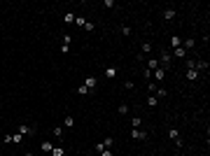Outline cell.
<instances>
[{"instance_id":"cell-1","label":"cell","mask_w":210,"mask_h":156,"mask_svg":"<svg viewBox=\"0 0 210 156\" xmlns=\"http://www.w3.org/2000/svg\"><path fill=\"white\" fill-rule=\"evenodd\" d=\"M157 61H159V68H163V70H170V61H173V58L168 56V51H166V49L161 51V56H159Z\"/></svg>"},{"instance_id":"cell-2","label":"cell","mask_w":210,"mask_h":156,"mask_svg":"<svg viewBox=\"0 0 210 156\" xmlns=\"http://www.w3.org/2000/svg\"><path fill=\"white\" fill-rule=\"evenodd\" d=\"M131 138H136V140H147V138H149V133H147L145 128H131Z\"/></svg>"},{"instance_id":"cell-3","label":"cell","mask_w":210,"mask_h":156,"mask_svg":"<svg viewBox=\"0 0 210 156\" xmlns=\"http://www.w3.org/2000/svg\"><path fill=\"white\" fill-rule=\"evenodd\" d=\"M168 138H170L178 147H182V138H180V130L178 128H170V130H168Z\"/></svg>"},{"instance_id":"cell-4","label":"cell","mask_w":210,"mask_h":156,"mask_svg":"<svg viewBox=\"0 0 210 156\" xmlns=\"http://www.w3.org/2000/svg\"><path fill=\"white\" fill-rule=\"evenodd\" d=\"M175 16H178V12H175L173 7H168V10H163V19H166V21H173Z\"/></svg>"},{"instance_id":"cell-5","label":"cell","mask_w":210,"mask_h":156,"mask_svg":"<svg viewBox=\"0 0 210 156\" xmlns=\"http://www.w3.org/2000/svg\"><path fill=\"white\" fill-rule=\"evenodd\" d=\"M117 72H119V70H117L115 65H110V68H105V77H107V79H115V77H117Z\"/></svg>"},{"instance_id":"cell-6","label":"cell","mask_w":210,"mask_h":156,"mask_svg":"<svg viewBox=\"0 0 210 156\" xmlns=\"http://www.w3.org/2000/svg\"><path fill=\"white\" fill-rule=\"evenodd\" d=\"M194 70H196V72H201V70H208V63H205V61H196V58H194Z\"/></svg>"},{"instance_id":"cell-7","label":"cell","mask_w":210,"mask_h":156,"mask_svg":"<svg viewBox=\"0 0 210 156\" xmlns=\"http://www.w3.org/2000/svg\"><path fill=\"white\" fill-rule=\"evenodd\" d=\"M84 86L89 88V91H91V88H96V86H98V82H96V77H86V79H84Z\"/></svg>"},{"instance_id":"cell-8","label":"cell","mask_w":210,"mask_h":156,"mask_svg":"<svg viewBox=\"0 0 210 156\" xmlns=\"http://www.w3.org/2000/svg\"><path fill=\"white\" fill-rule=\"evenodd\" d=\"M152 77L157 79V82H161V79L166 77V70H163V68H157V70H154V72H152Z\"/></svg>"},{"instance_id":"cell-9","label":"cell","mask_w":210,"mask_h":156,"mask_svg":"<svg viewBox=\"0 0 210 156\" xmlns=\"http://www.w3.org/2000/svg\"><path fill=\"white\" fill-rule=\"evenodd\" d=\"M19 133H21V135H31V133H33V126L21 124V126H19Z\"/></svg>"},{"instance_id":"cell-10","label":"cell","mask_w":210,"mask_h":156,"mask_svg":"<svg viewBox=\"0 0 210 156\" xmlns=\"http://www.w3.org/2000/svg\"><path fill=\"white\" fill-rule=\"evenodd\" d=\"M170 47H173V49L182 47V37H180V35H173V37H170Z\"/></svg>"},{"instance_id":"cell-11","label":"cell","mask_w":210,"mask_h":156,"mask_svg":"<svg viewBox=\"0 0 210 156\" xmlns=\"http://www.w3.org/2000/svg\"><path fill=\"white\" fill-rule=\"evenodd\" d=\"M147 105H149V107H157V105H159V98L154 93H147Z\"/></svg>"},{"instance_id":"cell-12","label":"cell","mask_w":210,"mask_h":156,"mask_svg":"<svg viewBox=\"0 0 210 156\" xmlns=\"http://www.w3.org/2000/svg\"><path fill=\"white\" fill-rule=\"evenodd\" d=\"M194 44H196V42L191 40V37H187V40H182V49H184V51H187V49H191Z\"/></svg>"},{"instance_id":"cell-13","label":"cell","mask_w":210,"mask_h":156,"mask_svg":"<svg viewBox=\"0 0 210 156\" xmlns=\"http://www.w3.org/2000/svg\"><path fill=\"white\" fill-rule=\"evenodd\" d=\"M173 56L175 58H184V56H187V51H184L182 47H178V49H173Z\"/></svg>"},{"instance_id":"cell-14","label":"cell","mask_w":210,"mask_h":156,"mask_svg":"<svg viewBox=\"0 0 210 156\" xmlns=\"http://www.w3.org/2000/svg\"><path fill=\"white\" fill-rule=\"evenodd\" d=\"M52 156H65V149H63L61 145H58V147H54V149H52Z\"/></svg>"},{"instance_id":"cell-15","label":"cell","mask_w":210,"mask_h":156,"mask_svg":"<svg viewBox=\"0 0 210 156\" xmlns=\"http://www.w3.org/2000/svg\"><path fill=\"white\" fill-rule=\"evenodd\" d=\"M157 68H159V61H157V58H149V65H147V70H149V72H154Z\"/></svg>"},{"instance_id":"cell-16","label":"cell","mask_w":210,"mask_h":156,"mask_svg":"<svg viewBox=\"0 0 210 156\" xmlns=\"http://www.w3.org/2000/svg\"><path fill=\"white\" fill-rule=\"evenodd\" d=\"M75 126V119L73 117H65V119H63V128H73Z\"/></svg>"},{"instance_id":"cell-17","label":"cell","mask_w":210,"mask_h":156,"mask_svg":"<svg viewBox=\"0 0 210 156\" xmlns=\"http://www.w3.org/2000/svg\"><path fill=\"white\" fill-rule=\"evenodd\" d=\"M52 149H54V145H52V142H42V151H44V154H52Z\"/></svg>"},{"instance_id":"cell-18","label":"cell","mask_w":210,"mask_h":156,"mask_svg":"<svg viewBox=\"0 0 210 156\" xmlns=\"http://www.w3.org/2000/svg\"><path fill=\"white\" fill-rule=\"evenodd\" d=\"M157 82H152V79H149V82H147V93H154V91H157Z\"/></svg>"},{"instance_id":"cell-19","label":"cell","mask_w":210,"mask_h":156,"mask_svg":"<svg viewBox=\"0 0 210 156\" xmlns=\"http://www.w3.org/2000/svg\"><path fill=\"white\" fill-rule=\"evenodd\" d=\"M140 54H142V56H145V54H152V44H149V42H145V44H142V49H140Z\"/></svg>"},{"instance_id":"cell-20","label":"cell","mask_w":210,"mask_h":156,"mask_svg":"<svg viewBox=\"0 0 210 156\" xmlns=\"http://www.w3.org/2000/svg\"><path fill=\"white\" fill-rule=\"evenodd\" d=\"M117 112H119V114H128V105H126V103H119Z\"/></svg>"},{"instance_id":"cell-21","label":"cell","mask_w":210,"mask_h":156,"mask_svg":"<svg viewBox=\"0 0 210 156\" xmlns=\"http://www.w3.org/2000/svg\"><path fill=\"white\" fill-rule=\"evenodd\" d=\"M119 31H121V35H124V37H131V33H133V31H131V26H121Z\"/></svg>"},{"instance_id":"cell-22","label":"cell","mask_w":210,"mask_h":156,"mask_svg":"<svg viewBox=\"0 0 210 156\" xmlns=\"http://www.w3.org/2000/svg\"><path fill=\"white\" fill-rule=\"evenodd\" d=\"M12 142H14V145H21V142H23V135H21V133H14V135H12Z\"/></svg>"},{"instance_id":"cell-23","label":"cell","mask_w":210,"mask_h":156,"mask_svg":"<svg viewBox=\"0 0 210 156\" xmlns=\"http://www.w3.org/2000/svg\"><path fill=\"white\" fill-rule=\"evenodd\" d=\"M140 126H142V119L133 117V119H131V128H140Z\"/></svg>"},{"instance_id":"cell-24","label":"cell","mask_w":210,"mask_h":156,"mask_svg":"<svg viewBox=\"0 0 210 156\" xmlns=\"http://www.w3.org/2000/svg\"><path fill=\"white\" fill-rule=\"evenodd\" d=\"M154 96H157V98H166L168 91H166V88H157V91H154Z\"/></svg>"},{"instance_id":"cell-25","label":"cell","mask_w":210,"mask_h":156,"mask_svg":"<svg viewBox=\"0 0 210 156\" xmlns=\"http://www.w3.org/2000/svg\"><path fill=\"white\" fill-rule=\"evenodd\" d=\"M112 145H115V140H112V138H105V140H103V147H105V149H110Z\"/></svg>"},{"instance_id":"cell-26","label":"cell","mask_w":210,"mask_h":156,"mask_svg":"<svg viewBox=\"0 0 210 156\" xmlns=\"http://www.w3.org/2000/svg\"><path fill=\"white\" fill-rule=\"evenodd\" d=\"M63 21H65V23H73V21H75V14H73V12H68V14L63 16Z\"/></svg>"},{"instance_id":"cell-27","label":"cell","mask_w":210,"mask_h":156,"mask_svg":"<svg viewBox=\"0 0 210 156\" xmlns=\"http://www.w3.org/2000/svg\"><path fill=\"white\" fill-rule=\"evenodd\" d=\"M196 77H199V72H196V70H187V79H191V82H194Z\"/></svg>"},{"instance_id":"cell-28","label":"cell","mask_w":210,"mask_h":156,"mask_svg":"<svg viewBox=\"0 0 210 156\" xmlns=\"http://www.w3.org/2000/svg\"><path fill=\"white\" fill-rule=\"evenodd\" d=\"M54 135H56V138H63V126H54Z\"/></svg>"},{"instance_id":"cell-29","label":"cell","mask_w":210,"mask_h":156,"mask_svg":"<svg viewBox=\"0 0 210 156\" xmlns=\"http://www.w3.org/2000/svg\"><path fill=\"white\" fill-rule=\"evenodd\" d=\"M75 23H77V26H82V28H84V23H86V19H84V16H75Z\"/></svg>"},{"instance_id":"cell-30","label":"cell","mask_w":210,"mask_h":156,"mask_svg":"<svg viewBox=\"0 0 210 156\" xmlns=\"http://www.w3.org/2000/svg\"><path fill=\"white\" fill-rule=\"evenodd\" d=\"M77 93H79V96H86V93H89V88L82 84V86H77Z\"/></svg>"},{"instance_id":"cell-31","label":"cell","mask_w":210,"mask_h":156,"mask_svg":"<svg viewBox=\"0 0 210 156\" xmlns=\"http://www.w3.org/2000/svg\"><path fill=\"white\" fill-rule=\"evenodd\" d=\"M84 31L91 33V31H94V23H91V21H86V23H84Z\"/></svg>"},{"instance_id":"cell-32","label":"cell","mask_w":210,"mask_h":156,"mask_svg":"<svg viewBox=\"0 0 210 156\" xmlns=\"http://www.w3.org/2000/svg\"><path fill=\"white\" fill-rule=\"evenodd\" d=\"M70 42H73V37H70L68 33H65V35H63V44H68V47H70Z\"/></svg>"},{"instance_id":"cell-33","label":"cell","mask_w":210,"mask_h":156,"mask_svg":"<svg viewBox=\"0 0 210 156\" xmlns=\"http://www.w3.org/2000/svg\"><path fill=\"white\" fill-rule=\"evenodd\" d=\"M187 70H194V58H187Z\"/></svg>"},{"instance_id":"cell-34","label":"cell","mask_w":210,"mask_h":156,"mask_svg":"<svg viewBox=\"0 0 210 156\" xmlns=\"http://www.w3.org/2000/svg\"><path fill=\"white\" fill-rule=\"evenodd\" d=\"M100 156H112V151L110 149H103V151H100Z\"/></svg>"},{"instance_id":"cell-35","label":"cell","mask_w":210,"mask_h":156,"mask_svg":"<svg viewBox=\"0 0 210 156\" xmlns=\"http://www.w3.org/2000/svg\"><path fill=\"white\" fill-rule=\"evenodd\" d=\"M23 156H33V154H23Z\"/></svg>"},{"instance_id":"cell-36","label":"cell","mask_w":210,"mask_h":156,"mask_svg":"<svg viewBox=\"0 0 210 156\" xmlns=\"http://www.w3.org/2000/svg\"><path fill=\"white\" fill-rule=\"evenodd\" d=\"M0 107H2V103H0Z\"/></svg>"}]
</instances>
